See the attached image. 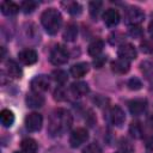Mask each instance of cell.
Listing matches in <instances>:
<instances>
[{"label": "cell", "mask_w": 153, "mask_h": 153, "mask_svg": "<svg viewBox=\"0 0 153 153\" xmlns=\"http://www.w3.org/2000/svg\"><path fill=\"white\" fill-rule=\"evenodd\" d=\"M69 59V54L67 51V49L62 45H55L49 55V60L54 66H62L65 63H67Z\"/></svg>", "instance_id": "cell-3"}, {"label": "cell", "mask_w": 153, "mask_h": 153, "mask_svg": "<svg viewBox=\"0 0 153 153\" xmlns=\"http://www.w3.org/2000/svg\"><path fill=\"white\" fill-rule=\"evenodd\" d=\"M128 108H129V111L131 115L134 116H139L141 114H143L146 111V108H147V100L146 99H134V100H130L129 104H128Z\"/></svg>", "instance_id": "cell-12"}, {"label": "cell", "mask_w": 153, "mask_h": 153, "mask_svg": "<svg viewBox=\"0 0 153 153\" xmlns=\"http://www.w3.org/2000/svg\"><path fill=\"white\" fill-rule=\"evenodd\" d=\"M129 133L131 134V136H134V137H136V139L141 137V133H142V130H141L140 124L136 123V122H135V123H131L130 127H129Z\"/></svg>", "instance_id": "cell-27"}, {"label": "cell", "mask_w": 153, "mask_h": 153, "mask_svg": "<svg viewBox=\"0 0 153 153\" xmlns=\"http://www.w3.org/2000/svg\"><path fill=\"white\" fill-rule=\"evenodd\" d=\"M126 22L128 24H130V26L133 25H139L143 19H145V13L142 12V10L137 6H130L127 11H126Z\"/></svg>", "instance_id": "cell-4"}, {"label": "cell", "mask_w": 153, "mask_h": 153, "mask_svg": "<svg viewBox=\"0 0 153 153\" xmlns=\"http://www.w3.org/2000/svg\"><path fill=\"white\" fill-rule=\"evenodd\" d=\"M128 87H129L130 90H133V91H137V90H140V88L142 87V82H141V80L137 79V78H131V79H129V81H128Z\"/></svg>", "instance_id": "cell-28"}, {"label": "cell", "mask_w": 153, "mask_h": 153, "mask_svg": "<svg viewBox=\"0 0 153 153\" xmlns=\"http://www.w3.org/2000/svg\"><path fill=\"white\" fill-rule=\"evenodd\" d=\"M25 102H26V105L31 109H38L41 106H43L44 104V97L38 93V92H30L26 94V98H25Z\"/></svg>", "instance_id": "cell-11"}, {"label": "cell", "mask_w": 153, "mask_h": 153, "mask_svg": "<svg viewBox=\"0 0 153 153\" xmlns=\"http://www.w3.org/2000/svg\"><path fill=\"white\" fill-rule=\"evenodd\" d=\"M116 153H126V152H116Z\"/></svg>", "instance_id": "cell-36"}, {"label": "cell", "mask_w": 153, "mask_h": 153, "mask_svg": "<svg viewBox=\"0 0 153 153\" xmlns=\"http://www.w3.org/2000/svg\"><path fill=\"white\" fill-rule=\"evenodd\" d=\"M78 36V26L73 23H69L63 31V39L67 42H73Z\"/></svg>", "instance_id": "cell-22"}, {"label": "cell", "mask_w": 153, "mask_h": 153, "mask_svg": "<svg viewBox=\"0 0 153 153\" xmlns=\"http://www.w3.org/2000/svg\"><path fill=\"white\" fill-rule=\"evenodd\" d=\"M148 32H149L151 37H153V22H151L148 25Z\"/></svg>", "instance_id": "cell-35"}, {"label": "cell", "mask_w": 153, "mask_h": 153, "mask_svg": "<svg viewBox=\"0 0 153 153\" xmlns=\"http://www.w3.org/2000/svg\"><path fill=\"white\" fill-rule=\"evenodd\" d=\"M103 48H104V42H103L100 38H96V39H93V41L88 44L87 51H88V54H90L91 56H98V55L102 53Z\"/></svg>", "instance_id": "cell-20"}, {"label": "cell", "mask_w": 153, "mask_h": 153, "mask_svg": "<svg viewBox=\"0 0 153 153\" xmlns=\"http://www.w3.org/2000/svg\"><path fill=\"white\" fill-rule=\"evenodd\" d=\"M31 88L33 92H44L49 88V85H50V81H49V78L47 75H36L31 82Z\"/></svg>", "instance_id": "cell-7"}, {"label": "cell", "mask_w": 153, "mask_h": 153, "mask_svg": "<svg viewBox=\"0 0 153 153\" xmlns=\"http://www.w3.org/2000/svg\"><path fill=\"white\" fill-rule=\"evenodd\" d=\"M88 72V63L79 62L71 67V75L74 78H82Z\"/></svg>", "instance_id": "cell-16"}, {"label": "cell", "mask_w": 153, "mask_h": 153, "mask_svg": "<svg viewBox=\"0 0 153 153\" xmlns=\"http://www.w3.org/2000/svg\"><path fill=\"white\" fill-rule=\"evenodd\" d=\"M82 153H102V148L97 143H90L84 148Z\"/></svg>", "instance_id": "cell-29"}, {"label": "cell", "mask_w": 153, "mask_h": 153, "mask_svg": "<svg viewBox=\"0 0 153 153\" xmlns=\"http://www.w3.org/2000/svg\"><path fill=\"white\" fill-rule=\"evenodd\" d=\"M146 147L151 151H153V136H151L149 139L146 140Z\"/></svg>", "instance_id": "cell-33"}, {"label": "cell", "mask_w": 153, "mask_h": 153, "mask_svg": "<svg viewBox=\"0 0 153 153\" xmlns=\"http://www.w3.org/2000/svg\"><path fill=\"white\" fill-rule=\"evenodd\" d=\"M88 139V133L86 129L84 128H76L71 133L69 136V143L73 148H76L79 146H81L82 143H85Z\"/></svg>", "instance_id": "cell-5"}, {"label": "cell", "mask_w": 153, "mask_h": 153, "mask_svg": "<svg viewBox=\"0 0 153 153\" xmlns=\"http://www.w3.org/2000/svg\"><path fill=\"white\" fill-rule=\"evenodd\" d=\"M51 76H53V79L56 81V82H59V84H65L66 81H67V73L65 72V71H61V69H57V71H54L53 72V74H51Z\"/></svg>", "instance_id": "cell-23"}, {"label": "cell", "mask_w": 153, "mask_h": 153, "mask_svg": "<svg viewBox=\"0 0 153 153\" xmlns=\"http://www.w3.org/2000/svg\"><path fill=\"white\" fill-rule=\"evenodd\" d=\"M117 54H118V57L120 59H123V60H126L128 62L136 59V49L134 48L133 44H129V43L122 44L118 48Z\"/></svg>", "instance_id": "cell-8"}, {"label": "cell", "mask_w": 153, "mask_h": 153, "mask_svg": "<svg viewBox=\"0 0 153 153\" xmlns=\"http://www.w3.org/2000/svg\"><path fill=\"white\" fill-rule=\"evenodd\" d=\"M102 6H103V4L100 1H91L90 2V7L88 8H90V13H91V16L93 18L98 17V14H99V12L102 10Z\"/></svg>", "instance_id": "cell-24"}, {"label": "cell", "mask_w": 153, "mask_h": 153, "mask_svg": "<svg viewBox=\"0 0 153 153\" xmlns=\"http://www.w3.org/2000/svg\"><path fill=\"white\" fill-rule=\"evenodd\" d=\"M72 123H73V118L71 112L65 109H57L51 114L49 118L48 130L53 136L62 135L72 127Z\"/></svg>", "instance_id": "cell-1"}, {"label": "cell", "mask_w": 153, "mask_h": 153, "mask_svg": "<svg viewBox=\"0 0 153 153\" xmlns=\"http://www.w3.org/2000/svg\"><path fill=\"white\" fill-rule=\"evenodd\" d=\"M104 61H105V59L104 57H96V60H94V66L97 67V68H100L102 66H103V63H104Z\"/></svg>", "instance_id": "cell-32"}, {"label": "cell", "mask_w": 153, "mask_h": 153, "mask_svg": "<svg viewBox=\"0 0 153 153\" xmlns=\"http://www.w3.org/2000/svg\"><path fill=\"white\" fill-rule=\"evenodd\" d=\"M81 6L78 2H69L67 6V11L72 14V16H78L81 13Z\"/></svg>", "instance_id": "cell-26"}, {"label": "cell", "mask_w": 153, "mask_h": 153, "mask_svg": "<svg viewBox=\"0 0 153 153\" xmlns=\"http://www.w3.org/2000/svg\"><path fill=\"white\" fill-rule=\"evenodd\" d=\"M43 117L38 112H31L25 117V127L30 131H38L42 128Z\"/></svg>", "instance_id": "cell-6"}, {"label": "cell", "mask_w": 153, "mask_h": 153, "mask_svg": "<svg viewBox=\"0 0 153 153\" xmlns=\"http://www.w3.org/2000/svg\"><path fill=\"white\" fill-rule=\"evenodd\" d=\"M0 121H1V124L4 127L10 128L14 123V114L8 109H4L0 112Z\"/></svg>", "instance_id": "cell-21"}, {"label": "cell", "mask_w": 153, "mask_h": 153, "mask_svg": "<svg viewBox=\"0 0 153 153\" xmlns=\"http://www.w3.org/2000/svg\"><path fill=\"white\" fill-rule=\"evenodd\" d=\"M18 59H19V61H20L23 65L31 66V65H33V63L37 62L38 56H37V53H36L33 49H24V50L19 51Z\"/></svg>", "instance_id": "cell-10"}, {"label": "cell", "mask_w": 153, "mask_h": 153, "mask_svg": "<svg viewBox=\"0 0 153 153\" xmlns=\"http://www.w3.org/2000/svg\"><path fill=\"white\" fill-rule=\"evenodd\" d=\"M109 117H110V122L116 126V127H121L124 121H126V115H124V111L118 106V105H115L110 109V112H109Z\"/></svg>", "instance_id": "cell-9"}, {"label": "cell", "mask_w": 153, "mask_h": 153, "mask_svg": "<svg viewBox=\"0 0 153 153\" xmlns=\"http://www.w3.org/2000/svg\"><path fill=\"white\" fill-rule=\"evenodd\" d=\"M141 33H142V30H141V27H140L139 25H133V26L129 27V35H130L131 37H134V38L140 37Z\"/></svg>", "instance_id": "cell-31"}, {"label": "cell", "mask_w": 153, "mask_h": 153, "mask_svg": "<svg viewBox=\"0 0 153 153\" xmlns=\"http://www.w3.org/2000/svg\"><path fill=\"white\" fill-rule=\"evenodd\" d=\"M14 153H23V152H14Z\"/></svg>", "instance_id": "cell-37"}, {"label": "cell", "mask_w": 153, "mask_h": 153, "mask_svg": "<svg viewBox=\"0 0 153 153\" xmlns=\"http://www.w3.org/2000/svg\"><path fill=\"white\" fill-rule=\"evenodd\" d=\"M71 91L73 92V94L75 96H85L88 93L90 87L85 81H75L71 85Z\"/></svg>", "instance_id": "cell-17"}, {"label": "cell", "mask_w": 153, "mask_h": 153, "mask_svg": "<svg viewBox=\"0 0 153 153\" xmlns=\"http://www.w3.org/2000/svg\"><path fill=\"white\" fill-rule=\"evenodd\" d=\"M20 147H22V151L24 153H36L37 149H38L37 142L31 137H26V139L22 140Z\"/></svg>", "instance_id": "cell-18"}, {"label": "cell", "mask_w": 153, "mask_h": 153, "mask_svg": "<svg viewBox=\"0 0 153 153\" xmlns=\"http://www.w3.org/2000/svg\"><path fill=\"white\" fill-rule=\"evenodd\" d=\"M129 68H130L129 62L123 59H117L111 62V69L117 74H124L129 71Z\"/></svg>", "instance_id": "cell-14"}, {"label": "cell", "mask_w": 153, "mask_h": 153, "mask_svg": "<svg viewBox=\"0 0 153 153\" xmlns=\"http://www.w3.org/2000/svg\"><path fill=\"white\" fill-rule=\"evenodd\" d=\"M54 98H55L56 100H59V102L65 100V99L67 98V97H66V92H65V90H63L61 86L55 90V92H54Z\"/></svg>", "instance_id": "cell-30"}, {"label": "cell", "mask_w": 153, "mask_h": 153, "mask_svg": "<svg viewBox=\"0 0 153 153\" xmlns=\"http://www.w3.org/2000/svg\"><path fill=\"white\" fill-rule=\"evenodd\" d=\"M0 8H1L2 14H5V16H13V14L18 13V11H19V6L13 1H2Z\"/></svg>", "instance_id": "cell-19"}, {"label": "cell", "mask_w": 153, "mask_h": 153, "mask_svg": "<svg viewBox=\"0 0 153 153\" xmlns=\"http://www.w3.org/2000/svg\"><path fill=\"white\" fill-rule=\"evenodd\" d=\"M41 23L49 35H56L62 24V16L57 10L48 8L42 13Z\"/></svg>", "instance_id": "cell-2"}, {"label": "cell", "mask_w": 153, "mask_h": 153, "mask_svg": "<svg viewBox=\"0 0 153 153\" xmlns=\"http://www.w3.org/2000/svg\"><path fill=\"white\" fill-rule=\"evenodd\" d=\"M147 123H148L149 128L153 130V115H151V116L148 117V120H147Z\"/></svg>", "instance_id": "cell-34"}, {"label": "cell", "mask_w": 153, "mask_h": 153, "mask_svg": "<svg viewBox=\"0 0 153 153\" xmlns=\"http://www.w3.org/2000/svg\"><path fill=\"white\" fill-rule=\"evenodd\" d=\"M6 72H7L8 76H11L13 79H19L22 76V69L18 66V63L13 60H8L6 62Z\"/></svg>", "instance_id": "cell-15"}, {"label": "cell", "mask_w": 153, "mask_h": 153, "mask_svg": "<svg viewBox=\"0 0 153 153\" xmlns=\"http://www.w3.org/2000/svg\"><path fill=\"white\" fill-rule=\"evenodd\" d=\"M103 20L108 26H115L120 23V13L115 8H108L103 13Z\"/></svg>", "instance_id": "cell-13"}, {"label": "cell", "mask_w": 153, "mask_h": 153, "mask_svg": "<svg viewBox=\"0 0 153 153\" xmlns=\"http://www.w3.org/2000/svg\"><path fill=\"white\" fill-rule=\"evenodd\" d=\"M36 7H37V4H36L35 1H31V0L24 1V2L22 4V10H23V12L26 13V14L33 12V11L36 10Z\"/></svg>", "instance_id": "cell-25"}]
</instances>
